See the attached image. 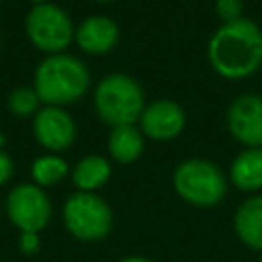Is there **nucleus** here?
<instances>
[{
  "label": "nucleus",
  "mask_w": 262,
  "mask_h": 262,
  "mask_svg": "<svg viewBox=\"0 0 262 262\" xmlns=\"http://www.w3.org/2000/svg\"><path fill=\"white\" fill-rule=\"evenodd\" d=\"M25 33L29 41L43 53L55 55L74 41V23L70 14L57 4H37L25 18Z\"/></svg>",
  "instance_id": "obj_6"
},
{
  "label": "nucleus",
  "mask_w": 262,
  "mask_h": 262,
  "mask_svg": "<svg viewBox=\"0 0 262 262\" xmlns=\"http://www.w3.org/2000/svg\"><path fill=\"white\" fill-rule=\"evenodd\" d=\"M63 225L80 242L104 239L115 223L111 205L96 192H80L68 196L63 203Z\"/></svg>",
  "instance_id": "obj_5"
},
{
  "label": "nucleus",
  "mask_w": 262,
  "mask_h": 262,
  "mask_svg": "<svg viewBox=\"0 0 262 262\" xmlns=\"http://www.w3.org/2000/svg\"><path fill=\"white\" fill-rule=\"evenodd\" d=\"M39 250H41V237H39V233L25 231V233L18 235V252L23 256H35Z\"/></svg>",
  "instance_id": "obj_19"
},
{
  "label": "nucleus",
  "mask_w": 262,
  "mask_h": 262,
  "mask_svg": "<svg viewBox=\"0 0 262 262\" xmlns=\"http://www.w3.org/2000/svg\"><path fill=\"white\" fill-rule=\"evenodd\" d=\"M108 156L119 164H133L145 149V137L137 125L113 127L106 139Z\"/></svg>",
  "instance_id": "obj_14"
},
{
  "label": "nucleus",
  "mask_w": 262,
  "mask_h": 262,
  "mask_svg": "<svg viewBox=\"0 0 262 262\" xmlns=\"http://www.w3.org/2000/svg\"><path fill=\"white\" fill-rule=\"evenodd\" d=\"M215 14L225 23H235L244 18V2L242 0H215Z\"/></svg>",
  "instance_id": "obj_18"
},
{
  "label": "nucleus",
  "mask_w": 262,
  "mask_h": 262,
  "mask_svg": "<svg viewBox=\"0 0 262 262\" xmlns=\"http://www.w3.org/2000/svg\"><path fill=\"white\" fill-rule=\"evenodd\" d=\"M137 127L151 141H172L184 131L186 113L172 98H156L145 104Z\"/></svg>",
  "instance_id": "obj_8"
},
{
  "label": "nucleus",
  "mask_w": 262,
  "mask_h": 262,
  "mask_svg": "<svg viewBox=\"0 0 262 262\" xmlns=\"http://www.w3.org/2000/svg\"><path fill=\"white\" fill-rule=\"evenodd\" d=\"M39 96L35 92V88H16L10 92L8 96V108L16 115V117H35L39 111Z\"/></svg>",
  "instance_id": "obj_17"
},
{
  "label": "nucleus",
  "mask_w": 262,
  "mask_h": 262,
  "mask_svg": "<svg viewBox=\"0 0 262 262\" xmlns=\"http://www.w3.org/2000/svg\"><path fill=\"white\" fill-rule=\"evenodd\" d=\"M174 192L188 205L199 209L217 207L227 194V176L205 158H188L174 168Z\"/></svg>",
  "instance_id": "obj_4"
},
{
  "label": "nucleus",
  "mask_w": 262,
  "mask_h": 262,
  "mask_svg": "<svg viewBox=\"0 0 262 262\" xmlns=\"http://www.w3.org/2000/svg\"><path fill=\"white\" fill-rule=\"evenodd\" d=\"M119 37H121L119 25L104 14H92L84 18L74 33L76 45L90 55H104L113 51L119 43Z\"/></svg>",
  "instance_id": "obj_11"
},
{
  "label": "nucleus",
  "mask_w": 262,
  "mask_h": 262,
  "mask_svg": "<svg viewBox=\"0 0 262 262\" xmlns=\"http://www.w3.org/2000/svg\"><path fill=\"white\" fill-rule=\"evenodd\" d=\"M141 84L129 74H106L94 88V108L100 121L113 127L135 125L145 108Z\"/></svg>",
  "instance_id": "obj_3"
},
{
  "label": "nucleus",
  "mask_w": 262,
  "mask_h": 262,
  "mask_svg": "<svg viewBox=\"0 0 262 262\" xmlns=\"http://www.w3.org/2000/svg\"><path fill=\"white\" fill-rule=\"evenodd\" d=\"M117 262H154V260H149L145 256H125V258H121Z\"/></svg>",
  "instance_id": "obj_21"
},
{
  "label": "nucleus",
  "mask_w": 262,
  "mask_h": 262,
  "mask_svg": "<svg viewBox=\"0 0 262 262\" xmlns=\"http://www.w3.org/2000/svg\"><path fill=\"white\" fill-rule=\"evenodd\" d=\"M6 215L20 233H39L51 219V201L37 184H18L8 192Z\"/></svg>",
  "instance_id": "obj_7"
},
{
  "label": "nucleus",
  "mask_w": 262,
  "mask_h": 262,
  "mask_svg": "<svg viewBox=\"0 0 262 262\" xmlns=\"http://www.w3.org/2000/svg\"><path fill=\"white\" fill-rule=\"evenodd\" d=\"M113 176L111 162L100 154H90L82 158L72 170V182L80 192H96Z\"/></svg>",
  "instance_id": "obj_15"
},
{
  "label": "nucleus",
  "mask_w": 262,
  "mask_h": 262,
  "mask_svg": "<svg viewBox=\"0 0 262 262\" xmlns=\"http://www.w3.org/2000/svg\"><path fill=\"white\" fill-rule=\"evenodd\" d=\"M233 231L250 250L262 252V192L250 194L233 213Z\"/></svg>",
  "instance_id": "obj_12"
},
{
  "label": "nucleus",
  "mask_w": 262,
  "mask_h": 262,
  "mask_svg": "<svg viewBox=\"0 0 262 262\" xmlns=\"http://www.w3.org/2000/svg\"><path fill=\"white\" fill-rule=\"evenodd\" d=\"M31 2H33V4H35V6H37V4H47V2H49V0H31Z\"/></svg>",
  "instance_id": "obj_22"
},
{
  "label": "nucleus",
  "mask_w": 262,
  "mask_h": 262,
  "mask_svg": "<svg viewBox=\"0 0 262 262\" xmlns=\"http://www.w3.org/2000/svg\"><path fill=\"white\" fill-rule=\"evenodd\" d=\"M90 86L86 63L70 53L47 55L35 70L33 88L47 106H63L80 100Z\"/></svg>",
  "instance_id": "obj_2"
},
{
  "label": "nucleus",
  "mask_w": 262,
  "mask_h": 262,
  "mask_svg": "<svg viewBox=\"0 0 262 262\" xmlns=\"http://www.w3.org/2000/svg\"><path fill=\"white\" fill-rule=\"evenodd\" d=\"M207 59L225 80L250 78L262 66V29L246 16L221 25L207 43Z\"/></svg>",
  "instance_id": "obj_1"
},
{
  "label": "nucleus",
  "mask_w": 262,
  "mask_h": 262,
  "mask_svg": "<svg viewBox=\"0 0 262 262\" xmlns=\"http://www.w3.org/2000/svg\"><path fill=\"white\" fill-rule=\"evenodd\" d=\"M68 174H70V166H68V162H66L61 156H57V154L39 156V158L33 162V166H31V176H33L35 184L41 186V188L59 184Z\"/></svg>",
  "instance_id": "obj_16"
},
{
  "label": "nucleus",
  "mask_w": 262,
  "mask_h": 262,
  "mask_svg": "<svg viewBox=\"0 0 262 262\" xmlns=\"http://www.w3.org/2000/svg\"><path fill=\"white\" fill-rule=\"evenodd\" d=\"M96 2H113V0H96Z\"/></svg>",
  "instance_id": "obj_24"
},
{
  "label": "nucleus",
  "mask_w": 262,
  "mask_h": 262,
  "mask_svg": "<svg viewBox=\"0 0 262 262\" xmlns=\"http://www.w3.org/2000/svg\"><path fill=\"white\" fill-rule=\"evenodd\" d=\"M12 172H14L12 158H10L4 149H0V186H2L4 182H8V180H10Z\"/></svg>",
  "instance_id": "obj_20"
},
{
  "label": "nucleus",
  "mask_w": 262,
  "mask_h": 262,
  "mask_svg": "<svg viewBox=\"0 0 262 262\" xmlns=\"http://www.w3.org/2000/svg\"><path fill=\"white\" fill-rule=\"evenodd\" d=\"M229 182L250 194L262 190V147H244L229 166Z\"/></svg>",
  "instance_id": "obj_13"
},
{
  "label": "nucleus",
  "mask_w": 262,
  "mask_h": 262,
  "mask_svg": "<svg viewBox=\"0 0 262 262\" xmlns=\"http://www.w3.org/2000/svg\"><path fill=\"white\" fill-rule=\"evenodd\" d=\"M33 135L49 154H59L74 143L76 123L63 106H43L33 117Z\"/></svg>",
  "instance_id": "obj_10"
},
{
  "label": "nucleus",
  "mask_w": 262,
  "mask_h": 262,
  "mask_svg": "<svg viewBox=\"0 0 262 262\" xmlns=\"http://www.w3.org/2000/svg\"><path fill=\"white\" fill-rule=\"evenodd\" d=\"M227 129L244 147H262V96L239 94L227 106Z\"/></svg>",
  "instance_id": "obj_9"
},
{
  "label": "nucleus",
  "mask_w": 262,
  "mask_h": 262,
  "mask_svg": "<svg viewBox=\"0 0 262 262\" xmlns=\"http://www.w3.org/2000/svg\"><path fill=\"white\" fill-rule=\"evenodd\" d=\"M258 262H262V252H260V256H258Z\"/></svg>",
  "instance_id": "obj_23"
}]
</instances>
